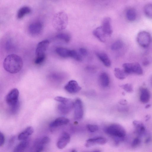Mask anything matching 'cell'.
Listing matches in <instances>:
<instances>
[{
  "instance_id": "3957f363",
  "label": "cell",
  "mask_w": 152,
  "mask_h": 152,
  "mask_svg": "<svg viewBox=\"0 0 152 152\" xmlns=\"http://www.w3.org/2000/svg\"><path fill=\"white\" fill-rule=\"evenodd\" d=\"M106 133L116 138L115 140L121 141L124 140L126 134L124 128L117 124H113L107 127L105 129Z\"/></svg>"
},
{
  "instance_id": "277c9868",
  "label": "cell",
  "mask_w": 152,
  "mask_h": 152,
  "mask_svg": "<svg viewBox=\"0 0 152 152\" xmlns=\"http://www.w3.org/2000/svg\"><path fill=\"white\" fill-rule=\"evenodd\" d=\"M54 99L60 102L57 106V109L59 113L61 114H67L74 107V102L70 99L58 96Z\"/></svg>"
},
{
  "instance_id": "9c48e42d",
  "label": "cell",
  "mask_w": 152,
  "mask_h": 152,
  "mask_svg": "<svg viewBox=\"0 0 152 152\" xmlns=\"http://www.w3.org/2000/svg\"><path fill=\"white\" fill-rule=\"evenodd\" d=\"M74 107L75 119L77 120L80 119L83 116L84 111L83 103L80 99L77 98L75 101Z\"/></svg>"
},
{
  "instance_id": "5b68a950",
  "label": "cell",
  "mask_w": 152,
  "mask_h": 152,
  "mask_svg": "<svg viewBox=\"0 0 152 152\" xmlns=\"http://www.w3.org/2000/svg\"><path fill=\"white\" fill-rule=\"evenodd\" d=\"M152 37L150 34L145 31L139 32L137 37V41L138 44L143 48L148 47L150 44Z\"/></svg>"
},
{
  "instance_id": "ab89813d",
  "label": "cell",
  "mask_w": 152,
  "mask_h": 152,
  "mask_svg": "<svg viewBox=\"0 0 152 152\" xmlns=\"http://www.w3.org/2000/svg\"><path fill=\"white\" fill-rule=\"evenodd\" d=\"M119 103L122 105H125L127 104V102L125 99H122L119 101Z\"/></svg>"
},
{
  "instance_id": "5bb4252c",
  "label": "cell",
  "mask_w": 152,
  "mask_h": 152,
  "mask_svg": "<svg viewBox=\"0 0 152 152\" xmlns=\"http://www.w3.org/2000/svg\"><path fill=\"white\" fill-rule=\"evenodd\" d=\"M107 142V139L103 137L90 138L86 140L85 146L86 147H89L96 144L104 145Z\"/></svg>"
},
{
  "instance_id": "ba28073f",
  "label": "cell",
  "mask_w": 152,
  "mask_h": 152,
  "mask_svg": "<svg viewBox=\"0 0 152 152\" xmlns=\"http://www.w3.org/2000/svg\"><path fill=\"white\" fill-rule=\"evenodd\" d=\"M43 27L42 23L40 21H34L29 25L28 32L32 35H38L42 32Z\"/></svg>"
},
{
  "instance_id": "e0dca14e",
  "label": "cell",
  "mask_w": 152,
  "mask_h": 152,
  "mask_svg": "<svg viewBox=\"0 0 152 152\" xmlns=\"http://www.w3.org/2000/svg\"><path fill=\"white\" fill-rule=\"evenodd\" d=\"M34 132V129L32 127L29 126L27 127L18 135L19 140L23 141L27 139L28 137L31 135Z\"/></svg>"
},
{
  "instance_id": "603a6c76",
  "label": "cell",
  "mask_w": 152,
  "mask_h": 152,
  "mask_svg": "<svg viewBox=\"0 0 152 152\" xmlns=\"http://www.w3.org/2000/svg\"><path fill=\"white\" fill-rule=\"evenodd\" d=\"M29 143V141L26 139L22 141L15 148L13 152H24Z\"/></svg>"
},
{
  "instance_id": "d6986e66",
  "label": "cell",
  "mask_w": 152,
  "mask_h": 152,
  "mask_svg": "<svg viewBox=\"0 0 152 152\" xmlns=\"http://www.w3.org/2000/svg\"><path fill=\"white\" fill-rule=\"evenodd\" d=\"M96 54L97 57L106 67H110L111 64L110 59L107 55L104 53L97 52Z\"/></svg>"
},
{
  "instance_id": "d4e9b609",
  "label": "cell",
  "mask_w": 152,
  "mask_h": 152,
  "mask_svg": "<svg viewBox=\"0 0 152 152\" xmlns=\"http://www.w3.org/2000/svg\"><path fill=\"white\" fill-rule=\"evenodd\" d=\"M136 12L134 9L133 8L128 9L126 13V16L127 20L130 21H134L136 18Z\"/></svg>"
},
{
  "instance_id": "e575fe53",
  "label": "cell",
  "mask_w": 152,
  "mask_h": 152,
  "mask_svg": "<svg viewBox=\"0 0 152 152\" xmlns=\"http://www.w3.org/2000/svg\"><path fill=\"white\" fill-rule=\"evenodd\" d=\"M141 142L140 139L139 138L136 137L133 141L132 146L133 147H135L137 146Z\"/></svg>"
},
{
  "instance_id": "83f0119b",
  "label": "cell",
  "mask_w": 152,
  "mask_h": 152,
  "mask_svg": "<svg viewBox=\"0 0 152 152\" xmlns=\"http://www.w3.org/2000/svg\"><path fill=\"white\" fill-rule=\"evenodd\" d=\"M56 37L58 39L63 40L66 43L69 42L71 38L70 35L65 32L59 33L56 35Z\"/></svg>"
},
{
  "instance_id": "30bf717a",
  "label": "cell",
  "mask_w": 152,
  "mask_h": 152,
  "mask_svg": "<svg viewBox=\"0 0 152 152\" xmlns=\"http://www.w3.org/2000/svg\"><path fill=\"white\" fill-rule=\"evenodd\" d=\"M49 42L48 40H43L39 42L36 49V56L45 55V53L49 46Z\"/></svg>"
},
{
  "instance_id": "9a60e30c",
  "label": "cell",
  "mask_w": 152,
  "mask_h": 152,
  "mask_svg": "<svg viewBox=\"0 0 152 152\" xmlns=\"http://www.w3.org/2000/svg\"><path fill=\"white\" fill-rule=\"evenodd\" d=\"M69 120L64 117H58L51 122L49 125L51 128H56L67 124L69 122Z\"/></svg>"
},
{
  "instance_id": "484cf974",
  "label": "cell",
  "mask_w": 152,
  "mask_h": 152,
  "mask_svg": "<svg viewBox=\"0 0 152 152\" xmlns=\"http://www.w3.org/2000/svg\"><path fill=\"white\" fill-rule=\"evenodd\" d=\"M114 73L115 77L120 80L125 79L127 75L123 69L118 68L115 69Z\"/></svg>"
},
{
  "instance_id": "ac0fdd59",
  "label": "cell",
  "mask_w": 152,
  "mask_h": 152,
  "mask_svg": "<svg viewBox=\"0 0 152 152\" xmlns=\"http://www.w3.org/2000/svg\"><path fill=\"white\" fill-rule=\"evenodd\" d=\"M140 101L143 103L148 102L150 98V94L148 90L146 88L142 87L140 89Z\"/></svg>"
},
{
  "instance_id": "52a82bcc",
  "label": "cell",
  "mask_w": 152,
  "mask_h": 152,
  "mask_svg": "<svg viewBox=\"0 0 152 152\" xmlns=\"http://www.w3.org/2000/svg\"><path fill=\"white\" fill-rule=\"evenodd\" d=\"M19 91L16 88L12 89L7 94L6 98V101L10 107L15 106L19 103Z\"/></svg>"
},
{
  "instance_id": "4316f807",
  "label": "cell",
  "mask_w": 152,
  "mask_h": 152,
  "mask_svg": "<svg viewBox=\"0 0 152 152\" xmlns=\"http://www.w3.org/2000/svg\"><path fill=\"white\" fill-rule=\"evenodd\" d=\"M144 12L148 18L152 19V3L147 4L145 6Z\"/></svg>"
},
{
  "instance_id": "b9f144b4",
  "label": "cell",
  "mask_w": 152,
  "mask_h": 152,
  "mask_svg": "<svg viewBox=\"0 0 152 152\" xmlns=\"http://www.w3.org/2000/svg\"><path fill=\"white\" fill-rule=\"evenodd\" d=\"M150 137L148 138L145 140V142L147 143V142H148L150 141Z\"/></svg>"
},
{
  "instance_id": "7c38bea8",
  "label": "cell",
  "mask_w": 152,
  "mask_h": 152,
  "mask_svg": "<svg viewBox=\"0 0 152 152\" xmlns=\"http://www.w3.org/2000/svg\"><path fill=\"white\" fill-rule=\"evenodd\" d=\"M65 90L68 92L74 94L80 91L81 88L76 81L72 80L69 81L65 86Z\"/></svg>"
},
{
  "instance_id": "6da1fadb",
  "label": "cell",
  "mask_w": 152,
  "mask_h": 152,
  "mask_svg": "<svg viewBox=\"0 0 152 152\" xmlns=\"http://www.w3.org/2000/svg\"><path fill=\"white\" fill-rule=\"evenodd\" d=\"M23 65L22 58L14 54L7 56L4 59L3 66L4 69L9 73L15 74L22 69Z\"/></svg>"
},
{
  "instance_id": "d590c367",
  "label": "cell",
  "mask_w": 152,
  "mask_h": 152,
  "mask_svg": "<svg viewBox=\"0 0 152 152\" xmlns=\"http://www.w3.org/2000/svg\"><path fill=\"white\" fill-rule=\"evenodd\" d=\"M40 143L43 145L48 143L50 141V139L48 137H45L40 140Z\"/></svg>"
},
{
  "instance_id": "44dd1931",
  "label": "cell",
  "mask_w": 152,
  "mask_h": 152,
  "mask_svg": "<svg viewBox=\"0 0 152 152\" xmlns=\"http://www.w3.org/2000/svg\"><path fill=\"white\" fill-rule=\"evenodd\" d=\"M70 50L66 48L59 47L56 48V52L60 56L66 58L70 57Z\"/></svg>"
},
{
  "instance_id": "7a4b0ae2",
  "label": "cell",
  "mask_w": 152,
  "mask_h": 152,
  "mask_svg": "<svg viewBox=\"0 0 152 152\" xmlns=\"http://www.w3.org/2000/svg\"><path fill=\"white\" fill-rule=\"evenodd\" d=\"M52 25L57 31H61L65 29L68 23V17L64 12L61 11L56 13L52 19Z\"/></svg>"
},
{
  "instance_id": "4fadbf2b",
  "label": "cell",
  "mask_w": 152,
  "mask_h": 152,
  "mask_svg": "<svg viewBox=\"0 0 152 152\" xmlns=\"http://www.w3.org/2000/svg\"><path fill=\"white\" fill-rule=\"evenodd\" d=\"M70 137L69 134L64 132L62 133L57 143V146L59 149H63L69 142Z\"/></svg>"
},
{
  "instance_id": "f546056e",
  "label": "cell",
  "mask_w": 152,
  "mask_h": 152,
  "mask_svg": "<svg viewBox=\"0 0 152 152\" xmlns=\"http://www.w3.org/2000/svg\"><path fill=\"white\" fill-rule=\"evenodd\" d=\"M70 57L78 61H81L82 59L81 55L74 50H70Z\"/></svg>"
},
{
  "instance_id": "2e32d148",
  "label": "cell",
  "mask_w": 152,
  "mask_h": 152,
  "mask_svg": "<svg viewBox=\"0 0 152 152\" xmlns=\"http://www.w3.org/2000/svg\"><path fill=\"white\" fill-rule=\"evenodd\" d=\"M93 34L101 42H105L107 36L104 32L101 26L98 27L94 29L93 31Z\"/></svg>"
},
{
  "instance_id": "f35d334b",
  "label": "cell",
  "mask_w": 152,
  "mask_h": 152,
  "mask_svg": "<svg viewBox=\"0 0 152 152\" xmlns=\"http://www.w3.org/2000/svg\"><path fill=\"white\" fill-rule=\"evenodd\" d=\"M15 137L14 136H12L10 137L9 140L8 145L10 147L13 145L15 140Z\"/></svg>"
},
{
  "instance_id": "1f68e13d",
  "label": "cell",
  "mask_w": 152,
  "mask_h": 152,
  "mask_svg": "<svg viewBox=\"0 0 152 152\" xmlns=\"http://www.w3.org/2000/svg\"><path fill=\"white\" fill-rule=\"evenodd\" d=\"M45 58V55L36 56L34 60V63L36 64H39L43 62Z\"/></svg>"
},
{
  "instance_id": "d6a6232c",
  "label": "cell",
  "mask_w": 152,
  "mask_h": 152,
  "mask_svg": "<svg viewBox=\"0 0 152 152\" xmlns=\"http://www.w3.org/2000/svg\"><path fill=\"white\" fill-rule=\"evenodd\" d=\"M87 127L88 131L91 132H95L98 129V127L96 125L89 124L87 125Z\"/></svg>"
},
{
  "instance_id": "8992f818",
  "label": "cell",
  "mask_w": 152,
  "mask_h": 152,
  "mask_svg": "<svg viewBox=\"0 0 152 152\" xmlns=\"http://www.w3.org/2000/svg\"><path fill=\"white\" fill-rule=\"evenodd\" d=\"M123 70L127 74L134 73L141 75L143 73L142 67L137 62L125 63L123 64Z\"/></svg>"
},
{
  "instance_id": "74e56055",
  "label": "cell",
  "mask_w": 152,
  "mask_h": 152,
  "mask_svg": "<svg viewBox=\"0 0 152 152\" xmlns=\"http://www.w3.org/2000/svg\"><path fill=\"white\" fill-rule=\"evenodd\" d=\"M79 51L80 54L83 56H86L88 54V51L85 48H82L79 49Z\"/></svg>"
},
{
  "instance_id": "ee69618b",
  "label": "cell",
  "mask_w": 152,
  "mask_h": 152,
  "mask_svg": "<svg viewBox=\"0 0 152 152\" xmlns=\"http://www.w3.org/2000/svg\"><path fill=\"white\" fill-rule=\"evenodd\" d=\"M71 152H77V151L76 150H72Z\"/></svg>"
},
{
  "instance_id": "7bdbcfd3",
  "label": "cell",
  "mask_w": 152,
  "mask_h": 152,
  "mask_svg": "<svg viewBox=\"0 0 152 152\" xmlns=\"http://www.w3.org/2000/svg\"><path fill=\"white\" fill-rule=\"evenodd\" d=\"M151 106V104H148L146 105L145 107V108H149Z\"/></svg>"
},
{
  "instance_id": "cb8c5ba5",
  "label": "cell",
  "mask_w": 152,
  "mask_h": 152,
  "mask_svg": "<svg viewBox=\"0 0 152 152\" xmlns=\"http://www.w3.org/2000/svg\"><path fill=\"white\" fill-rule=\"evenodd\" d=\"M100 82L102 85L104 87L108 86L110 83V78L106 72L102 73L99 77Z\"/></svg>"
},
{
  "instance_id": "ffe728a7",
  "label": "cell",
  "mask_w": 152,
  "mask_h": 152,
  "mask_svg": "<svg viewBox=\"0 0 152 152\" xmlns=\"http://www.w3.org/2000/svg\"><path fill=\"white\" fill-rule=\"evenodd\" d=\"M133 124L135 128V132L139 135H142L145 132V127L141 121H134Z\"/></svg>"
},
{
  "instance_id": "f1b7e54d",
  "label": "cell",
  "mask_w": 152,
  "mask_h": 152,
  "mask_svg": "<svg viewBox=\"0 0 152 152\" xmlns=\"http://www.w3.org/2000/svg\"><path fill=\"white\" fill-rule=\"evenodd\" d=\"M123 42L121 40H118L113 42L111 45V49L113 50H119L123 47Z\"/></svg>"
},
{
  "instance_id": "60d3db41",
  "label": "cell",
  "mask_w": 152,
  "mask_h": 152,
  "mask_svg": "<svg viewBox=\"0 0 152 152\" xmlns=\"http://www.w3.org/2000/svg\"><path fill=\"white\" fill-rule=\"evenodd\" d=\"M149 63L148 61H145L143 63V64L144 66H146Z\"/></svg>"
},
{
  "instance_id": "f6af8a7d",
  "label": "cell",
  "mask_w": 152,
  "mask_h": 152,
  "mask_svg": "<svg viewBox=\"0 0 152 152\" xmlns=\"http://www.w3.org/2000/svg\"><path fill=\"white\" fill-rule=\"evenodd\" d=\"M92 152H100V151L97 150V151H94Z\"/></svg>"
},
{
  "instance_id": "4dcf8cb0",
  "label": "cell",
  "mask_w": 152,
  "mask_h": 152,
  "mask_svg": "<svg viewBox=\"0 0 152 152\" xmlns=\"http://www.w3.org/2000/svg\"><path fill=\"white\" fill-rule=\"evenodd\" d=\"M120 86L128 92L131 93L133 91L132 85L131 84L126 83L121 85Z\"/></svg>"
},
{
  "instance_id": "8d00e7d4",
  "label": "cell",
  "mask_w": 152,
  "mask_h": 152,
  "mask_svg": "<svg viewBox=\"0 0 152 152\" xmlns=\"http://www.w3.org/2000/svg\"><path fill=\"white\" fill-rule=\"evenodd\" d=\"M5 137L4 134L0 132V145L1 147L2 146L4 143L5 142Z\"/></svg>"
},
{
  "instance_id": "836d02e7",
  "label": "cell",
  "mask_w": 152,
  "mask_h": 152,
  "mask_svg": "<svg viewBox=\"0 0 152 152\" xmlns=\"http://www.w3.org/2000/svg\"><path fill=\"white\" fill-rule=\"evenodd\" d=\"M6 48L7 50H9L12 49L13 46V42L11 40L9 39L6 42Z\"/></svg>"
},
{
  "instance_id": "8fae6325",
  "label": "cell",
  "mask_w": 152,
  "mask_h": 152,
  "mask_svg": "<svg viewBox=\"0 0 152 152\" xmlns=\"http://www.w3.org/2000/svg\"><path fill=\"white\" fill-rule=\"evenodd\" d=\"M102 29L107 36H110L113 33V29L111 24V19L109 17L104 18L101 26Z\"/></svg>"
},
{
  "instance_id": "7402d4cb",
  "label": "cell",
  "mask_w": 152,
  "mask_h": 152,
  "mask_svg": "<svg viewBox=\"0 0 152 152\" xmlns=\"http://www.w3.org/2000/svg\"><path fill=\"white\" fill-rule=\"evenodd\" d=\"M31 11V9L29 7L27 6L22 7L18 10L17 17L18 19L22 18L26 15L29 14Z\"/></svg>"
}]
</instances>
